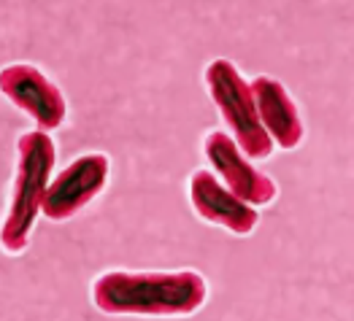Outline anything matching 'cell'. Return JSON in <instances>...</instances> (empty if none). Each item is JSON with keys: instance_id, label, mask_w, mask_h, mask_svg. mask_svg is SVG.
Listing matches in <instances>:
<instances>
[{"instance_id": "1", "label": "cell", "mask_w": 354, "mask_h": 321, "mask_svg": "<svg viewBox=\"0 0 354 321\" xmlns=\"http://www.w3.org/2000/svg\"><path fill=\"white\" fill-rule=\"evenodd\" d=\"M206 300L208 284L198 270H109L92 281V302L109 316H192L206 305Z\"/></svg>"}, {"instance_id": "2", "label": "cell", "mask_w": 354, "mask_h": 321, "mask_svg": "<svg viewBox=\"0 0 354 321\" xmlns=\"http://www.w3.org/2000/svg\"><path fill=\"white\" fill-rule=\"evenodd\" d=\"M17 178L8 197V211L0 224V249L6 254H22L28 249L35 219L41 213L44 192L52 181V171L57 162V148L49 133L30 130L17 141Z\"/></svg>"}, {"instance_id": "3", "label": "cell", "mask_w": 354, "mask_h": 321, "mask_svg": "<svg viewBox=\"0 0 354 321\" xmlns=\"http://www.w3.org/2000/svg\"><path fill=\"white\" fill-rule=\"evenodd\" d=\"M206 87L219 108V117L233 133V144L249 159H268L273 141L260 124L252 89L230 59H214L206 68Z\"/></svg>"}, {"instance_id": "4", "label": "cell", "mask_w": 354, "mask_h": 321, "mask_svg": "<svg viewBox=\"0 0 354 321\" xmlns=\"http://www.w3.org/2000/svg\"><path fill=\"white\" fill-rule=\"evenodd\" d=\"M109 175H111V159L103 151H92L68 162V168L49 181L41 200V213L49 222L73 219L106 189Z\"/></svg>"}, {"instance_id": "5", "label": "cell", "mask_w": 354, "mask_h": 321, "mask_svg": "<svg viewBox=\"0 0 354 321\" xmlns=\"http://www.w3.org/2000/svg\"><path fill=\"white\" fill-rule=\"evenodd\" d=\"M0 92L19 111H25L44 133L65 124L68 100H65L62 89L35 65L14 62V65L0 68Z\"/></svg>"}, {"instance_id": "6", "label": "cell", "mask_w": 354, "mask_h": 321, "mask_svg": "<svg viewBox=\"0 0 354 321\" xmlns=\"http://www.w3.org/2000/svg\"><path fill=\"white\" fill-rule=\"evenodd\" d=\"M203 154L211 162V168L225 178L227 189L236 195L238 200L254 205H270L279 195L276 181H270L266 173L254 171L249 165V159L238 151V146L233 144V138H227V133L216 130L208 133L203 141Z\"/></svg>"}, {"instance_id": "7", "label": "cell", "mask_w": 354, "mask_h": 321, "mask_svg": "<svg viewBox=\"0 0 354 321\" xmlns=\"http://www.w3.org/2000/svg\"><path fill=\"white\" fill-rule=\"evenodd\" d=\"M189 203L203 222L219 224L233 235H252L257 222H260V213L249 203L238 200L230 189H225L211 171H195L192 173V178H189Z\"/></svg>"}, {"instance_id": "8", "label": "cell", "mask_w": 354, "mask_h": 321, "mask_svg": "<svg viewBox=\"0 0 354 321\" xmlns=\"http://www.w3.org/2000/svg\"><path fill=\"white\" fill-rule=\"evenodd\" d=\"M249 89H252V100H254L257 117H260V124L268 133V138L287 151L300 146L306 138V127H303L295 100L290 97L284 84L270 76H257L249 84Z\"/></svg>"}]
</instances>
